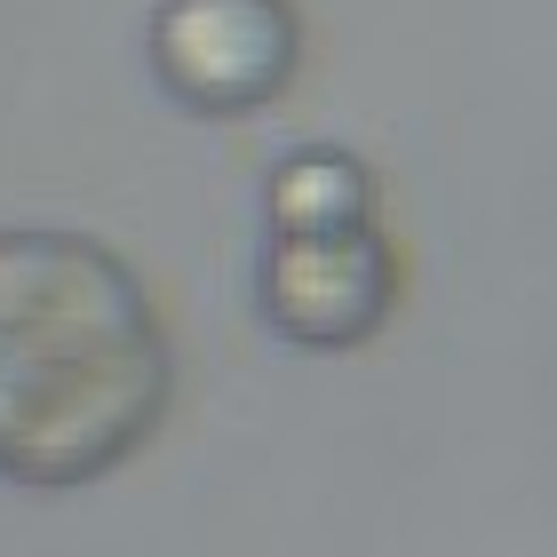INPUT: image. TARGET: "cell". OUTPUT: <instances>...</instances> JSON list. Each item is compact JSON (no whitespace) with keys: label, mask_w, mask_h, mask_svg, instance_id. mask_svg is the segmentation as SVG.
<instances>
[{"label":"cell","mask_w":557,"mask_h":557,"mask_svg":"<svg viewBox=\"0 0 557 557\" xmlns=\"http://www.w3.org/2000/svg\"><path fill=\"white\" fill-rule=\"evenodd\" d=\"M151 64L191 112H256L295 72L287 0H160Z\"/></svg>","instance_id":"cell-2"},{"label":"cell","mask_w":557,"mask_h":557,"mask_svg":"<svg viewBox=\"0 0 557 557\" xmlns=\"http://www.w3.org/2000/svg\"><path fill=\"white\" fill-rule=\"evenodd\" d=\"M168 407V335L128 263L72 232H0V478L88 486Z\"/></svg>","instance_id":"cell-1"},{"label":"cell","mask_w":557,"mask_h":557,"mask_svg":"<svg viewBox=\"0 0 557 557\" xmlns=\"http://www.w3.org/2000/svg\"><path fill=\"white\" fill-rule=\"evenodd\" d=\"M263 311L295 343H359L391 311V256L374 232H326V239H278L263 271Z\"/></svg>","instance_id":"cell-3"},{"label":"cell","mask_w":557,"mask_h":557,"mask_svg":"<svg viewBox=\"0 0 557 557\" xmlns=\"http://www.w3.org/2000/svg\"><path fill=\"white\" fill-rule=\"evenodd\" d=\"M271 232L278 239L367 232V168L343 160V151H295L271 175Z\"/></svg>","instance_id":"cell-4"}]
</instances>
